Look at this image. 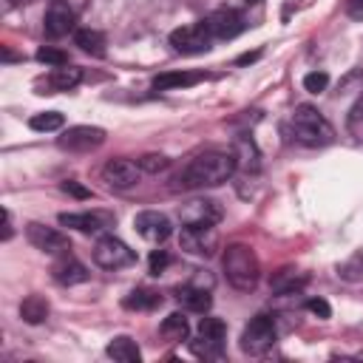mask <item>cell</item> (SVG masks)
<instances>
[{
  "instance_id": "obj_11",
  "label": "cell",
  "mask_w": 363,
  "mask_h": 363,
  "mask_svg": "<svg viewBox=\"0 0 363 363\" xmlns=\"http://www.w3.org/2000/svg\"><path fill=\"white\" fill-rule=\"evenodd\" d=\"M133 227H136V233H139L145 241H150V244H162V241H167L170 233H173L170 218H167L164 213H159V210H142V213H136Z\"/></svg>"
},
{
  "instance_id": "obj_33",
  "label": "cell",
  "mask_w": 363,
  "mask_h": 363,
  "mask_svg": "<svg viewBox=\"0 0 363 363\" xmlns=\"http://www.w3.org/2000/svg\"><path fill=\"white\" fill-rule=\"evenodd\" d=\"M303 88H306L309 94H323V91L329 88V74H326V71H309V74L303 77Z\"/></svg>"
},
{
  "instance_id": "obj_36",
  "label": "cell",
  "mask_w": 363,
  "mask_h": 363,
  "mask_svg": "<svg viewBox=\"0 0 363 363\" xmlns=\"http://www.w3.org/2000/svg\"><path fill=\"white\" fill-rule=\"evenodd\" d=\"M306 309L312 312V315H318L320 320H326V318H332V306L323 301V298H309L306 301Z\"/></svg>"
},
{
  "instance_id": "obj_12",
  "label": "cell",
  "mask_w": 363,
  "mask_h": 363,
  "mask_svg": "<svg viewBox=\"0 0 363 363\" xmlns=\"http://www.w3.org/2000/svg\"><path fill=\"white\" fill-rule=\"evenodd\" d=\"M74 23H77L74 9H71L65 0H51V6L45 9V17H43L45 37L60 40V37H65L68 31H74Z\"/></svg>"
},
{
  "instance_id": "obj_30",
  "label": "cell",
  "mask_w": 363,
  "mask_h": 363,
  "mask_svg": "<svg viewBox=\"0 0 363 363\" xmlns=\"http://www.w3.org/2000/svg\"><path fill=\"white\" fill-rule=\"evenodd\" d=\"M337 275L346 281H363V252H354L343 264H337Z\"/></svg>"
},
{
  "instance_id": "obj_27",
  "label": "cell",
  "mask_w": 363,
  "mask_h": 363,
  "mask_svg": "<svg viewBox=\"0 0 363 363\" xmlns=\"http://www.w3.org/2000/svg\"><path fill=\"white\" fill-rule=\"evenodd\" d=\"M65 125V116L60 111H45V113H34L28 119V128L31 130H40V133H48V130H60Z\"/></svg>"
},
{
  "instance_id": "obj_22",
  "label": "cell",
  "mask_w": 363,
  "mask_h": 363,
  "mask_svg": "<svg viewBox=\"0 0 363 363\" xmlns=\"http://www.w3.org/2000/svg\"><path fill=\"white\" fill-rule=\"evenodd\" d=\"M159 332H162L164 340H170V343H182V340H187V335H190V323H187L184 312H170V315L162 320Z\"/></svg>"
},
{
  "instance_id": "obj_24",
  "label": "cell",
  "mask_w": 363,
  "mask_h": 363,
  "mask_svg": "<svg viewBox=\"0 0 363 363\" xmlns=\"http://www.w3.org/2000/svg\"><path fill=\"white\" fill-rule=\"evenodd\" d=\"M306 284V275L303 272H298V269H278L272 278H269V286H272V292H278V295H289V292H295V289H301Z\"/></svg>"
},
{
  "instance_id": "obj_35",
  "label": "cell",
  "mask_w": 363,
  "mask_h": 363,
  "mask_svg": "<svg viewBox=\"0 0 363 363\" xmlns=\"http://www.w3.org/2000/svg\"><path fill=\"white\" fill-rule=\"evenodd\" d=\"M167 267H170V252H167V250H153L150 258H147V269H150V275H162Z\"/></svg>"
},
{
  "instance_id": "obj_31",
  "label": "cell",
  "mask_w": 363,
  "mask_h": 363,
  "mask_svg": "<svg viewBox=\"0 0 363 363\" xmlns=\"http://www.w3.org/2000/svg\"><path fill=\"white\" fill-rule=\"evenodd\" d=\"M346 128H349V133H352L357 142H363V99H357V102L349 108Z\"/></svg>"
},
{
  "instance_id": "obj_19",
  "label": "cell",
  "mask_w": 363,
  "mask_h": 363,
  "mask_svg": "<svg viewBox=\"0 0 363 363\" xmlns=\"http://www.w3.org/2000/svg\"><path fill=\"white\" fill-rule=\"evenodd\" d=\"M233 156H235V167L244 170V173H250V170L255 173L261 167V153H258L252 136H247V133L233 142Z\"/></svg>"
},
{
  "instance_id": "obj_18",
  "label": "cell",
  "mask_w": 363,
  "mask_h": 363,
  "mask_svg": "<svg viewBox=\"0 0 363 363\" xmlns=\"http://www.w3.org/2000/svg\"><path fill=\"white\" fill-rule=\"evenodd\" d=\"M201 79H207L204 71H164V74L153 77V91H179V88H190Z\"/></svg>"
},
{
  "instance_id": "obj_8",
  "label": "cell",
  "mask_w": 363,
  "mask_h": 363,
  "mask_svg": "<svg viewBox=\"0 0 363 363\" xmlns=\"http://www.w3.org/2000/svg\"><path fill=\"white\" fill-rule=\"evenodd\" d=\"M204 26L213 34V40H233V37H238L247 28L244 14L238 9H230V6H221V9L210 11L204 17Z\"/></svg>"
},
{
  "instance_id": "obj_39",
  "label": "cell",
  "mask_w": 363,
  "mask_h": 363,
  "mask_svg": "<svg viewBox=\"0 0 363 363\" xmlns=\"http://www.w3.org/2000/svg\"><path fill=\"white\" fill-rule=\"evenodd\" d=\"M11 233H14V227H11V213H9V210H3V241H9V238H11Z\"/></svg>"
},
{
  "instance_id": "obj_14",
  "label": "cell",
  "mask_w": 363,
  "mask_h": 363,
  "mask_svg": "<svg viewBox=\"0 0 363 363\" xmlns=\"http://www.w3.org/2000/svg\"><path fill=\"white\" fill-rule=\"evenodd\" d=\"M60 224L79 230L85 235H96L108 227H113V216L111 213H99V210H85V213H60Z\"/></svg>"
},
{
  "instance_id": "obj_6",
  "label": "cell",
  "mask_w": 363,
  "mask_h": 363,
  "mask_svg": "<svg viewBox=\"0 0 363 363\" xmlns=\"http://www.w3.org/2000/svg\"><path fill=\"white\" fill-rule=\"evenodd\" d=\"M94 261L102 267V269H122V267H130L136 264V252L116 235H102L94 247Z\"/></svg>"
},
{
  "instance_id": "obj_1",
  "label": "cell",
  "mask_w": 363,
  "mask_h": 363,
  "mask_svg": "<svg viewBox=\"0 0 363 363\" xmlns=\"http://www.w3.org/2000/svg\"><path fill=\"white\" fill-rule=\"evenodd\" d=\"M235 156L233 150H204L193 156L176 176H173V190H201V187H216L233 179L235 173Z\"/></svg>"
},
{
  "instance_id": "obj_32",
  "label": "cell",
  "mask_w": 363,
  "mask_h": 363,
  "mask_svg": "<svg viewBox=\"0 0 363 363\" xmlns=\"http://www.w3.org/2000/svg\"><path fill=\"white\" fill-rule=\"evenodd\" d=\"M37 60H40V62H45V65H54V68L68 65V54H65V51H60V48H51V45H43V48L37 51Z\"/></svg>"
},
{
  "instance_id": "obj_25",
  "label": "cell",
  "mask_w": 363,
  "mask_h": 363,
  "mask_svg": "<svg viewBox=\"0 0 363 363\" xmlns=\"http://www.w3.org/2000/svg\"><path fill=\"white\" fill-rule=\"evenodd\" d=\"M48 312H51V306H48V301H45L43 295H28V298L20 303V318H23L26 323H31V326L43 323V320L48 318Z\"/></svg>"
},
{
  "instance_id": "obj_37",
  "label": "cell",
  "mask_w": 363,
  "mask_h": 363,
  "mask_svg": "<svg viewBox=\"0 0 363 363\" xmlns=\"http://www.w3.org/2000/svg\"><path fill=\"white\" fill-rule=\"evenodd\" d=\"M62 190H65V193H71V196H77V199H91V190H88V187H82V184H79V182H74V179L62 182Z\"/></svg>"
},
{
  "instance_id": "obj_20",
  "label": "cell",
  "mask_w": 363,
  "mask_h": 363,
  "mask_svg": "<svg viewBox=\"0 0 363 363\" xmlns=\"http://www.w3.org/2000/svg\"><path fill=\"white\" fill-rule=\"evenodd\" d=\"M105 352H108V357H113V360H119V363H139V360H142V352H139L136 340L128 337V335L113 337Z\"/></svg>"
},
{
  "instance_id": "obj_41",
  "label": "cell",
  "mask_w": 363,
  "mask_h": 363,
  "mask_svg": "<svg viewBox=\"0 0 363 363\" xmlns=\"http://www.w3.org/2000/svg\"><path fill=\"white\" fill-rule=\"evenodd\" d=\"M244 3H247V6H258L261 0H244Z\"/></svg>"
},
{
  "instance_id": "obj_40",
  "label": "cell",
  "mask_w": 363,
  "mask_h": 363,
  "mask_svg": "<svg viewBox=\"0 0 363 363\" xmlns=\"http://www.w3.org/2000/svg\"><path fill=\"white\" fill-rule=\"evenodd\" d=\"M258 57H261V51H252V54H241L235 62H238V65H247V62H255Z\"/></svg>"
},
{
  "instance_id": "obj_2",
  "label": "cell",
  "mask_w": 363,
  "mask_h": 363,
  "mask_svg": "<svg viewBox=\"0 0 363 363\" xmlns=\"http://www.w3.org/2000/svg\"><path fill=\"white\" fill-rule=\"evenodd\" d=\"M289 136L306 147H323V145L335 142V128L318 108L298 105L289 116Z\"/></svg>"
},
{
  "instance_id": "obj_34",
  "label": "cell",
  "mask_w": 363,
  "mask_h": 363,
  "mask_svg": "<svg viewBox=\"0 0 363 363\" xmlns=\"http://www.w3.org/2000/svg\"><path fill=\"white\" fill-rule=\"evenodd\" d=\"M170 164V159L164 156V153H145L142 159H139V167L145 170V173H159V170H164Z\"/></svg>"
},
{
  "instance_id": "obj_21",
  "label": "cell",
  "mask_w": 363,
  "mask_h": 363,
  "mask_svg": "<svg viewBox=\"0 0 363 363\" xmlns=\"http://www.w3.org/2000/svg\"><path fill=\"white\" fill-rule=\"evenodd\" d=\"M74 43H77L85 54H91V57H105L108 40H105V34L96 31V28H77V31H74Z\"/></svg>"
},
{
  "instance_id": "obj_16",
  "label": "cell",
  "mask_w": 363,
  "mask_h": 363,
  "mask_svg": "<svg viewBox=\"0 0 363 363\" xmlns=\"http://www.w3.org/2000/svg\"><path fill=\"white\" fill-rule=\"evenodd\" d=\"M51 275H54V281L62 284V286H74V284H85V281H88V269H85V264L77 261L71 252H62V255L54 261Z\"/></svg>"
},
{
  "instance_id": "obj_5",
  "label": "cell",
  "mask_w": 363,
  "mask_h": 363,
  "mask_svg": "<svg viewBox=\"0 0 363 363\" xmlns=\"http://www.w3.org/2000/svg\"><path fill=\"white\" fill-rule=\"evenodd\" d=\"M179 247L190 255L210 258L218 250V233L216 224H182L179 233Z\"/></svg>"
},
{
  "instance_id": "obj_13",
  "label": "cell",
  "mask_w": 363,
  "mask_h": 363,
  "mask_svg": "<svg viewBox=\"0 0 363 363\" xmlns=\"http://www.w3.org/2000/svg\"><path fill=\"white\" fill-rule=\"evenodd\" d=\"M139 173H142L139 162H130V159H111L102 167V179L111 190H130L139 182Z\"/></svg>"
},
{
  "instance_id": "obj_3",
  "label": "cell",
  "mask_w": 363,
  "mask_h": 363,
  "mask_svg": "<svg viewBox=\"0 0 363 363\" xmlns=\"http://www.w3.org/2000/svg\"><path fill=\"white\" fill-rule=\"evenodd\" d=\"M221 267H224V275H227L230 286H235L238 292H252L258 286L261 264H258V255H255L252 247L230 244L221 255Z\"/></svg>"
},
{
  "instance_id": "obj_10",
  "label": "cell",
  "mask_w": 363,
  "mask_h": 363,
  "mask_svg": "<svg viewBox=\"0 0 363 363\" xmlns=\"http://www.w3.org/2000/svg\"><path fill=\"white\" fill-rule=\"evenodd\" d=\"M26 235H28V241H31L40 252H48V255H62V252L71 250V241H68L60 230L45 227V224H40V221H28V224H26Z\"/></svg>"
},
{
  "instance_id": "obj_9",
  "label": "cell",
  "mask_w": 363,
  "mask_h": 363,
  "mask_svg": "<svg viewBox=\"0 0 363 363\" xmlns=\"http://www.w3.org/2000/svg\"><path fill=\"white\" fill-rule=\"evenodd\" d=\"M102 142H105V130L102 128H94V125H74V128L62 130V136L57 139V145L62 150H74V153L94 150Z\"/></svg>"
},
{
  "instance_id": "obj_28",
  "label": "cell",
  "mask_w": 363,
  "mask_h": 363,
  "mask_svg": "<svg viewBox=\"0 0 363 363\" xmlns=\"http://www.w3.org/2000/svg\"><path fill=\"white\" fill-rule=\"evenodd\" d=\"M190 352L196 354V357H204V360H216V357H221L224 354V340H210V337H196V340H190Z\"/></svg>"
},
{
  "instance_id": "obj_15",
  "label": "cell",
  "mask_w": 363,
  "mask_h": 363,
  "mask_svg": "<svg viewBox=\"0 0 363 363\" xmlns=\"http://www.w3.org/2000/svg\"><path fill=\"white\" fill-rule=\"evenodd\" d=\"M179 213H182V224H218L224 216L218 201L213 199H193Z\"/></svg>"
},
{
  "instance_id": "obj_29",
  "label": "cell",
  "mask_w": 363,
  "mask_h": 363,
  "mask_svg": "<svg viewBox=\"0 0 363 363\" xmlns=\"http://www.w3.org/2000/svg\"><path fill=\"white\" fill-rule=\"evenodd\" d=\"M199 335L210 340H227V323L221 318H201L199 320Z\"/></svg>"
},
{
  "instance_id": "obj_38",
  "label": "cell",
  "mask_w": 363,
  "mask_h": 363,
  "mask_svg": "<svg viewBox=\"0 0 363 363\" xmlns=\"http://www.w3.org/2000/svg\"><path fill=\"white\" fill-rule=\"evenodd\" d=\"M346 14L352 20H363V0H346Z\"/></svg>"
},
{
  "instance_id": "obj_17",
  "label": "cell",
  "mask_w": 363,
  "mask_h": 363,
  "mask_svg": "<svg viewBox=\"0 0 363 363\" xmlns=\"http://www.w3.org/2000/svg\"><path fill=\"white\" fill-rule=\"evenodd\" d=\"M173 295H176V301L184 306V309H190V312H207L210 309V303H213V298H210V289L207 286H201V284H182V286H176L173 289Z\"/></svg>"
},
{
  "instance_id": "obj_26",
  "label": "cell",
  "mask_w": 363,
  "mask_h": 363,
  "mask_svg": "<svg viewBox=\"0 0 363 363\" xmlns=\"http://www.w3.org/2000/svg\"><path fill=\"white\" fill-rule=\"evenodd\" d=\"M162 303V295L159 292H153V289H133V292H128L125 295V301H122V306L125 309H136V312H145V309H156Z\"/></svg>"
},
{
  "instance_id": "obj_7",
  "label": "cell",
  "mask_w": 363,
  "mask_h": 363,
  "mask_svg": "<svg viewBox=\"0 0 363 363\" xmlns=\"http://www.w3.org/2000/svg\"><path fill=\"white\" fill-rule=\"evenodd\" d=\"M170 45L179 54H204L213 45V34L207 31L204 20H199V23H190V26L170 31Z\"/></svg>"
},
{
  "instance_id": "obj_4",
  "label": "cell",
  "mask_w": 363,
  "mask_h": 363,
  "mask_svg": "<svg viewBox=\"0 0 363 363\" xmlns=\"http://www.w3.org/2000/svg\"><path fill=\"white\" fill-rule=\"evenodd\" d=\"M275 337H278V332H275V318H272V315H255V318L244 326V332H241V352L258 357V354H264L267 349H272Z\"/></svg>"
},
{
  "instance_id": "obj_23",
  "label": "cell",
  "mask_w": 363,
  "mask_h": 363,
  "mask_svg": "<svg viewBox=\"0 0 363 363\" xmlns=\"http://www.w3.org/2000/svg\"><path fill=\"white\" fill-rule=\"evenodd\" d=\"M79 82H82V68H77V65H60L48 77V88L51 91H71Z\"/></svg>"
}]
</instances>
